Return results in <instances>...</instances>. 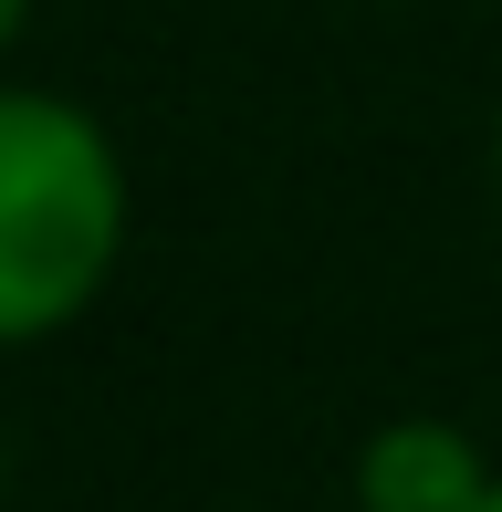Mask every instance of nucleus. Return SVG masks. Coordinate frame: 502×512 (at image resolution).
<instances>
[{
  "mask_svg": "<svg viewBox=\"0 0 502 512\" xmlns=\"http://www.w3.org/2000/svg\"><path fill=\"white\" fill-rule=\"evenodd\" d=\"M126 262V157L74 95L0 84V356L95 314Z\"/></svg>",
  "mask_w": 502,
  "mask_h": 512,
  "instance_id": "obj_1",
  "label": "nucleus"
},
{
  "mask_svg": "<svg viewBox=\"0 0 502 512\" xmlns=\"http://www.w3.org/2000/svg\"><path fill=\"white\" fill-rule=\"evenodd\" d=\"M502 460L461 418H387L356 439V512H482Z\"/></svg>",
  "mask_w": 502,
  "mask_h": 512,
  "instance_id": "obj_2",
  "label": "nucleus"
},
{
  "mask_svg": "<svg viewBox=\"0 0 502 512\" xmlns=\"http://www.w3.org/2000/svg\"><path fill=\"white\" fill-rule=\"evenodd\" d=\"M21 21H32V0H0V53L21 42Z\"/></svg>",
  "mask_w": 502,
  "mask_h": 512,
  "instance_id": "obj_3",
  "label": "nucleus"
},
{
  "mask_svg": "<svg viewBox=\"0 0 502 512\" xmlns=\"http://www.w3.org/2000/svg\"><path fill=\"white\" fill-rule=\"evenodd\" d=\"M482 512H502V481H492V502H482Z\"/></svg>",
  "mask_w": 502,
  "mask_h": 512,
  "instance_id": "obj_5",
  "label": "nucleus"
},
{
  "mask_svg": "<svg viewBox=\"0 0 502 512\" xmlns=\"http://www.w3.org/2000/svg\"><path fill=\"white\" fill-rule=\"evenodd\" d=\"M492 168H502V126H492Z\"/></svg>",
  "mask_w": 502,
  "mask_h": 512,
  "instance_id": "obj_4",
  "label": "nucleus"
}]
</instances>
